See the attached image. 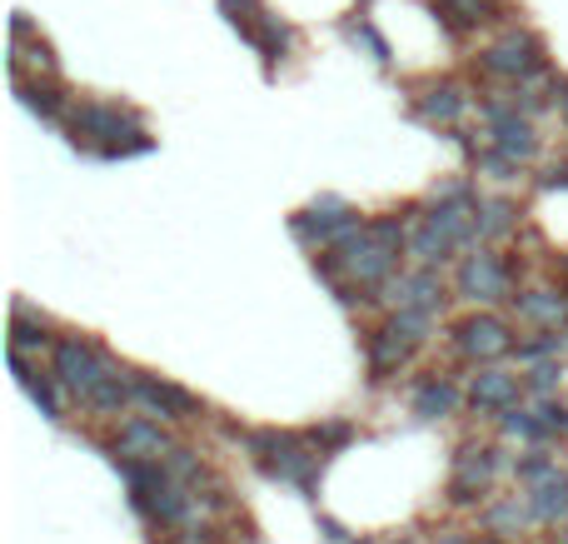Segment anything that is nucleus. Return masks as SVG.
<instances>
[{
	"mask_svg": "<svg viewBox=\"0 0 568 544\" xmlns=\"http://www.w3.org/2000/svg\"><path fill=\"white\" fill-rule=\"evenodd\" d=\"M559 345H564V335L549 325V330H539V340H519L514 350H519V360H544V355H554Z\"/></svg>",
	"mask_w": 568,
	"mask_h": 544,
	"instance_id": "obj_22",
	"label": "nucleus"
},
{
	"mask_svg": "<svg viewBox=\"0 0 568 544\" xmlns=\"http://www.w3.org/2000/svg\"><path fill=\"white\" fill-rule=\"evenodd\" d=\"M464 105H469V95H464L459 85H429V90L419 95V105H414V110H419L424 120H439V125H454V120L464 115Z\"/></svg>",
	"mask_w": 568,
	"mask_h": 544,
	"instance_id": "obj_11",
	"label": "nucleus"
},
{
	"mask_svg": "<svg viewBox=\"0 0 568 544\" xmlns=\"http://www.w3.org/2000/svg\"><path fill=\"white\" fill-rule=\"evenodd\" d=\"M414 260H419V265H439V260H449L454 250H459V240L449 235V230H439V225H429V220H424V230L419 235H414Z\"/></svg>",
	"mask_w": 568,
	"mask_h": 544,
	"instance_id": "obj_15",
	"label": "nucleus"
},
{
	"mask_svg": "<svg viewBox=\"0 0 568 544\" xmlns=\"http://www.w3.org/2000/svg\"><path fill=\"white\" fill-rule=\"evenodd\" d=\"M399 305L439 310V280H434V270H419V275L399 280Z\"/></svg>",
	"mask_w": 568,
	"mask_h": 544,
	"instance_id": "obj_19",
	"label": "nucleus"
},
{
	"mask_svg": "<svg viewBox=\"0 0 568 544\" xmlns=\"http://www.w3.org/2000/svg\"><path fill=\"white\" fill-rule=\"evenodd\" d=\"M559 544H568V530H564V535H559Z\"/></svg>",
	"mask_w": 568,
	"mask_h": 544,
	"instance_id": "obj_31",
	"label": "nucleus"
},
{
	"mask_svg": "<svg viewBox=\"0 0 568 544\" xmlns=\"http://www.w3.org/2000/svg\"><path fill=\"white\" fill-rule=\"evenodd\" d=\"M469 400H474V410H479V415H494V410H514V405H519V380L504 375V370H484V375L474 380Z\"/></svg>",
	"mask_w": 568,
	"mask_h": 544,
	"instance_id": "obj_9",
	"label": "nucleus"
},
{
	"mask_svg": "<svg viewBox=\"0 0 568 544\" xmlns=\"http://www.w3.org/2000/svg\"><path fill=\"white\" fill-rule=\"evenodd\" d=\"M70 135H75V145H90L95 155H135V150H150V135L115 105L70 110Z\"/></svg>",
	"mask_w": 568,
	"mask_h": 544,
	"instance_id": "obj_1",
	"label": "nucleus"
},
{
	"mask_svg": "<svg viewBox=\"0 0 568 544\" xmlns=\"http://www.w3.org/2000/svg\"><path fill=\"white\" fill-rule=\"evenodd\" d=\"M494 470H499V450H459L449 480V505H479L494 485Z\"/></svg>",
	"mask_w": 568,
	"mask_h": 544,
	"instance_id": "obj_4",
	"label": "nucleus"
},
{
	"mask_svg": "<svg viewBox=\"0 0 568 544\" xmlns=\"http://www.w3.org/2000/svg\"><path fill=\"white\" fill-rule=\"evenodd\" d=\"M16 85H20V100H26L30 110H40L45 120L65 115V95H60L55 85H40V80H16Z\"/></svg>",
	"mask_w": 568,
	"mask_h": 544,
	"instance_id": "obj_18",
	"label": "nucleus"
},
{
	"mask_svg": "<svg viewBox=\"0 0 568 544\" xmlns=\"http://www.w3.org/2000/svg\"><path fill=\"white\" fill-rule=\"evenodd\" d=\"M564 120H568V105H564Z\"/></svg>",
	"mask_w": 568,
	"mask_h": 544,
	"instance_id": "obj_32",
	"label": "nucleus"
},
{
	"mask_svg": "<svg viewBox=\"0 0 568 544\" xmlns=\"http://www.w3.org/2000/svg\"><path fill=\"white\" fill-rule=\"evenodd\" d=\"M484 70H489V75H504V80L539 75V70H544L539 36H529V30H509L504 40H494V46L484 50Z\"/></svg>",
	"mask_w": 568,
	"mask_h": 544,
	"instance_id": "obj_3",
	"label": "nucleus"
},
{
	"mask_svg": "<svg viewBox=\"0 0 568 544\" xmlns=\"http://www.w3.org/2000/svg\"><path fill=\"white\" fill-rule=\"evenodd\" d=\"M529 520H534L529 500H524V505H519V500H504V505L489 510V530H494V535H504V530H519V525H529Z\"/></svg>",
	"mask_w": 568,
	"mask_h": 544,
	"instance_id": "obj_21",
	"label": "nucleus"
},
{
	"mask_svg": "<svg viewBox=\"0 0 568 544\" xmlns=\"http://www.w3.org/2000/svg\"><path fill=\"white\" fill-rule=\"evenodd\" d=\"M354 36H359V40H364V46H369V50H374V56H379V60H389V46H384V40H379V36H374V30H369V26H359V30H354Z\"/></svg>",
	"mask_w": 568,
	"mask_h": 544,
	"instance_id": "obj_28",
	"label": "nucleus"
},
{
	"mask_svg": "<svg viewBox=\"0 0 568 544\" xmlns=\"http://www.w3.org/2000/svg\"><path fill=\"white\" fill-rule=\"evenodd\" d=\"M349 440H354V425H344V420H334V425L314 430V435H310V445L324 455V450H339V445H349Z\"/></svg>",
	"mask_w": 568,
	"mask_h": 544,
	"instance_id": "obj_23",
	"label": "nucleus"
},
{
	"mask_svg": "<svg viewBox=\"0 0 568 544\" xmlns=\"http://www.w3.org/2000/svg\"><path fill=\"white\" fill-rule=\"evenodd\" d=\"M454 405H459V390H454L449 380H424V385L414 390V415H424V420L449 415Z\"/></svg>",
	"mask_w": 568,
	"mask_h": 544,
	"instance_id": "obj_14",
	"label": "nucleus"
},
{
	"mask_svg": "<svg viewBox=\"0 0 568 544\" xmlns=\"http://www.w3.org/2000/svg\"><path fill=\"white\" fill-rule=\"evenodd\" d=\"M509 225H514V205H504V200H479V210H474V230H479V240L504 235Z\"/></svg>",
	"mask_w": 568,
	"mask_h": 544,
	"instance_id": "obj_20",
	"label": "nucleus"
},
{
	"mask_svg": "<svg viewBox=\"0 0 568 544\" xmlns=\"http://www.w3.org/2000/svg\"><path fill=\"white\" fill-rule=\"evenodd\" d=\"M489 125H494V150H504L509 160H529L534 150H539V140H534V125L519 115V110L489 115Z\"/></svg>",
	"mask_w": 568,
	"mask_h": 544,
	"instance_id": "obj_8",
	"label": "nucleus"
},
{
	"mask_svg": "<svg viewBox=\"0 0 568 544\" xmlns=\"http://www.w3.org/2000/svg\"><path fill=\"white\" fill-rule=\"evenodd\" d=\"M120 455H145V460H165V455H170V440L160 435L155 425H145V420H130V425L120 430Z\"/></svg>",
	"mask_w": 568,
	"mask_h": 544,
	"instance_id": "obj_13",
	"label": "nucleus"
},
{
	"mask_svg": "<svg viewBox=\"0 0 568 544\" xmlns=\"http://www.w3.org/2000/svg\"><path fill=\"white\" fill-rule=\"evenodd\" d=\"M414 345H404L399 335H389V330H374L369 335V375L374 380H389L404 370V360H409Z\"/></svg>",
	"mask_w": 568,
	"mask_h": 544,
	"instance_id": "obj_10",
	"label": "nucleus"
},
{
	"mask_svg": "<svg viewBox=\"0 0 568 544\" xmlns=\"http://www.w3.org/2000/svg\"><path fill=\"white\" fill-rule=\"evenodd\" d=\"M454 345H459L464 360H499V355H509V350H514V335H509V325H504V320L469 315V320H459V325H454Z\"/></svg>",
	"mask_w": 568,
	"mask_h": 544,
	"instance_id": "obj_6",
	"label": "nucleus"
},
{
	"mask_svg": "<svg viewBox=\"0 0 568 544\" xmlns=\"http://www.w3.org/2000/svg\"><path fill=\"white\" fill-rule=\"evenodd\" d=\"M434 10H439V20L454 30V36H464V30L489 20V0H439Z\"/></svg>",
	"mask_w": 568,
	"mask_h": 544,
	"instance_id": "obj_16",
	"label": "nucleus"
},
{
	"mask_svg": "<svg viewBox=\"0 0 568 544\" xmlns=\"http://www.w3.org/2000/svg\"><path fill=\"white\" fill-rule=\"evenodd\" d=\"M105 375H115V370H110V360L100 355L90 340H75V335H70V340H60V345H55V380H60L65 390H75L80 400H85Z\"/></svg>",
	"mask_w": 568,
	"mask_h": 544,
	"instance_id": "obj_2",
	"label": "nucleus"
},
{
	"mask_svg": "<svg viewBox=\"0 0 568 544\" xmlns=\"http://www.w3.org/2000/svg\"><path fill=\"white\" fill-rule=\"evenodd\" d=\"M554 380H559V365H539L529 375V390H554Z\"/></svg>",
	"mask_w": 568,
	"mask_h": 544,
	"instance_id": "obj_27",
	"label": "nucleus"
},
{
	"mask_svg": "<svg viewBox=\"0 0 568 544\" xmlns=\"http://www.w3.org/2000/svg\"><path fill=\"white\" fill-rule=\"evenodd\" d=\"M519 315H529V320H539V325L559 330L564 315H568V305L559 295H549V290H534V295H519Z\"/></svg>",
	"mask_w": 568,
	"mask_h": 544,
	"instance_id": "obj_17",
	"label": "nucleus"
},
{
	"mask_svg": "<svg viewBox=\"0 0 568 544\" xmlns=\"http://www.w3.org/2000/svg\"><path fill=\"white\" fill-rule=\"evenodd\" d=\"M529 505H534V520H568V475L554 470L549 480L529 490Z\"/></svg>",
	"mask_w": 568,
	"mask_h": 544,
	"instance_id": "obj_12",
	"label": "nucleus"
},
{
	"mask_svg": "<svg viewBox=\"0 0 568 544\" xmlns=\"http://www.w3.org/2000/svg\"><path fill=\"white\" fill-rule=\"evenodd\" d=\"M554 470H559V465H554L549 455H524L519 460V480H524V485H539V480H549Z\"/></svg>",
	"mask_w": 568,
	"mask_h": 544,
	"instance_id": "obj_25",
	"label": "nucleus"
},
{
	"mask_svg": "<svg viewBox=\"0 0 568 544\" xmlns=\"http://www.w3.org/2000/svg\"><path fill=\"white\" fill-rule=\"evenodd\" d=\"M479 544H509V540H504V535H494V540H479Z\"/></svg>",
	"mask_w": 568,
	"mask_h": 544,
	"instance_id": "obj_30",
	"label": "nucleus"
},
{
	"mask_svg": "<svg viewBox=\"0 0 568 544\" xmlns=\"http://www.w3.org/2000/svg\"><path fill=\"white\" fill-rule=\"evenodd\" d=\"M539 420H544V430H549V435H564L568 430V405H539Z\"/></svg>",
	"mask_w": 568,
	"mask_h": 544,
	"instance_id": "obj_26",
	"label": "nucleus"
},
{
	"mask_svg": "<svg viewBox=\"0 0 568 544\" xmlns=\"http://www.w3.org/2000/svg\"><path fill=\"white\" fill-rule=\"evenodd\" d=\"M509 290H514V260H499V255H489V250H479V255L464 260L459 295H469V300H504Z\"/></svg>",
	"mask_w": 568,
	"mask_h": 544,
	"instance_id": "obj_5",
	"label": "nucleus"
},
{
	"mask_svg": "<svg viewBox=\"0 0 568 544\" xmlns=\"http://www.w3.org/2000/svg\"><path fill=\"white\" fill-rule=\"evenodd\" d=\"M45 325H26V315H16V330H10V350H20L26 355L30 345H45Z\"/></svg>",
	"mask_w": 568,
	"mask_h": 544,
	"instance_id": "obj_24",
	"label": "nucleus"
},
{
	"mask_svg": "<svg viewBox=\"0 0 568 544\" xmlns=\"http://www.w3.org/2000/svg\"><path fill=\"white\" fill-rule=\"evenodd\" d=\"M130 385H135L140 405H150L160 420H200V415H205V400L190 395V390H180V385H170V380L130 375Z\"/></svg>",
	"mask_w": 568,
	"mask_h": 544,
	"instance_id": "obj_7",
	"label": "nucleus"
},
{
	"mask_svg": "<svg viewBox=\"0 0 568 544\" xmlns=\"http://www.w3.org/2000/svg\"><path fill=\"white\" fill-rule=\"evenodd\" d=\"M439 544H479V540H464V535H444Z\"/></svg>",
	"mask_w": 568,
	"mask_h": 544,
	"instance_id": "obj_29",
	"label": "nucleus"
}]
</instances>
